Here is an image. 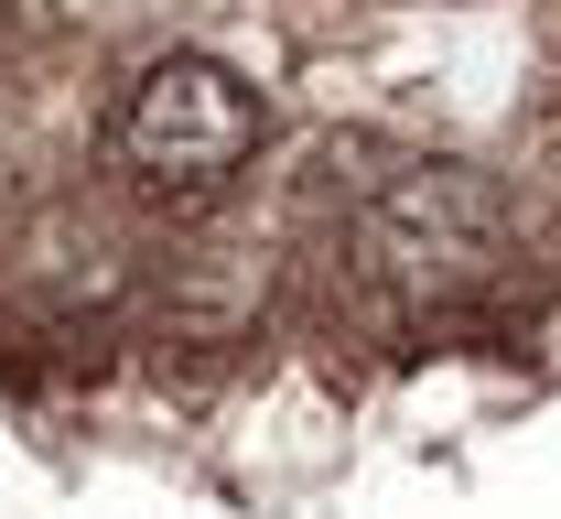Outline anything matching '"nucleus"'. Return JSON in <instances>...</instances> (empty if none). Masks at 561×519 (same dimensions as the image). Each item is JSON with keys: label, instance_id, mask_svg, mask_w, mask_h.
I'll return each mask as SVG.
<instances>
[{"label": "nucleus", "instance_id": "nucleus-2", "mask_svg": "<svg viewBox=\"0 0 561 519\" xmlns=\"http://www.w3.org/2000/svg\"><path fill=\"white\" fill-rule=\"evenodd\" d=\"M356 238H367L378 282H400V293H465L507 249V184L476 173V162H411V173H389L367 195Z\"/></svg>", "mask_w": 561, "mask_h": 519}, {"label": "nucleus", "instance_id": "nucleus-1", "mask_svg": "<svg viewBox=\"0 0 561 519\" xmlns=\"http://www.w3.org/2000/svg\"><path fill=\"white\" fill-rule=\"evenodd\" d=\"M249 151H260V98H249V76L216 66V55H151L140 87L119 98V162L140 184L206 195Z\"/></svg>", "mask_w": 561, "mask_h": 519}]
</instances>
